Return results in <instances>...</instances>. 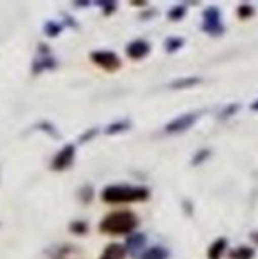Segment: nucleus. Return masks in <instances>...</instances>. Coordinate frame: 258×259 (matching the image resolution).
Returning <instances> with one entry per match:
<instances>
[{"instance_id": "nucleus-1", "label": "nucleus", "mask_w": 258, "mask_h": 259, "mask_svg": "<svg viewBox=\"0 0 258 259\" xmlns=\"http://www.w3.org/2000/svg\"><path fill=\"white\" fill-rule=\"evenodd\" d=\"M138 219L133 211L122 210V211H114L108 217H104L101 221V231L110 233V235H124L136 228Z\"/></svg>"}, {"instance_id": "nucleus-2", "label": "nucleus", "mask_w": 258, "mask_h": 259, "mask_svg": "<svg viewBox=\"0 0 258 259\" xmlns=\"http://www.w3.org/2000/svg\"><path fill=\"white\" fill-rule=\"evenodd\" d=\"M149 198V192L141 187H126V185H112L103 191V199L106 203H134Z\"/></svg>"}, {"instance_id": "nucleus-3", "label": "nucleus", "mask_w": 258, "mask_h": 259, "mask_svg": "<svg viewBox=\"0 0 258 259\" xmlns=\"http://www.w3.org/2000/svg\"><path fill=\"white\" fill-rule=\"evenodd\" d=\"M92 60L99 67L106 69V71H114V69H117L121 65V60L117 58V55L112 52H96L92 55Z\"/></svg>"}, {"instance_id": "nucleus-4", "label": "nucleus", "mask_w": 258, "mask_h": 259, "mask_svg": "<svg viewBox=\"0 0 258 259\" xmlns=\"http://www.w3.org/2000/svg\"><path fill=\"white\" fill-rule=\"evenodd\" d=\"M203 20H205V30L207 32H221V23H219V11L216 7H209L203 13Z\"/></svg>"}, {"instance_id": "nucleus-5", "label": "nucleus", "mask_w": 258, "mask_h": 259, "mask_svg": "<svg viewBox=\"0 0 258 259\" xmlns=\"http://www.w3.org/2000/svg\"><path fill=\"white\" fill-rule=\"evenodd\" d=\"M195 120H196V115H184V116H180V118L173 120L172 123H168L166 131H168V133H179V131H184L193 125Z\"/></svg>"}, {"instance_id": "nucleus-6", "label": "nucleus", "mask_w": 258, "mask_h": 259, "mask_svg": "<svg viewBox=\"0 0 258 259\" xmlns=\"http://www.w3.org/2000/svg\"><path fill=\"white\" fill-rule=\"evenodd\" d=\"M126 52H128V55L131 58H141V57H145L149 52V45L147 42H143V41H134V42H131V45L126 48Z\"/></svg>"}, {"instance_id": "nucleus-7", "label": "nucleus", "mask_w": 258, "mask_h": 259, "mask_svg": "<svg viewBox=\"0 0 258 259\" xmlns=\"http://www.w3.org/2000/svg\"><path fill=\"white\" fill-rule=\"evenodd\" d=\"M72 154H75V148L72 147H65L62 152H60L59 155H57L55 162H53V166L57 167V169H62V167L69 166L72 160Z\"/></svg>"}, {"instance_id": "nucleus-8", "label": "nucleus", "mask_w": 258, "mask_h": 259, "mask_svg": "<svg viewBox=\"0 0 258 259\" xmlns=\"http://www.w3.org/2000/svg\"><path fill=\"white\" fill-rule=\"evenodd\" d=\"M126 257V250L122 245H117V243H112L104 249L101 259H124Z\"/></svg>"}, {"instance_id": "nucleus-9", "label": "nucleus", "mask_w": 258, "mask_h": 259, "mask_svg": "<svg viewBox=\"0 0 258 259\" xmlns=\"http://www.w3.org/2000/svg\"><path fill=\"white\" fill-rule=\"evenodd\" d=\"M225 247H227V242L223 238H219L217 242L212 243V247L209 249V259H219L221 254H223Z\"/></svg>"}, {"instance_id": "nucleus-10", "label": "nucleus", "mask_w": 258, "mask_h": 259, "mask_svg": "<svg viewBox=\"0 0 258 259\" xmlns=\"http://www.w3.org/2000/svg\"><path fill=\"white\" fill-rule=\"evenodd\" d=\"M232 259H251L253 257V249H249V247H239V249H235L234 252L230 254Z\"/></svg>"}, {"instance_id": "nucleus-11", "label": "nucleus", "mask_w": 258, "mask_h": 259, "mask_svg": "<svg viewBox=\"0 0 258 259\" xmlns=\"http://www.w3.org/2000/svg\"><path fill=\"white\" fill-rule=\"evenodd\" d=\"M143 259H166V252L163 249H159V247H154V249H151L145 254Z\"/></svg>"}, {"instance_id": "nucleus-12", "label": "nucleus", "mask_w": 258, "mask_h": 259, "mask_svg": "<svg viewBox=\"0 0 258 259\" xmlns=\"http://www.w3.org/2000/svg\"><path fill=\"white\" fill-rule=\"evenodd\" d=\"M251 13H253V7L251 6H241V7H239V16H241V18L251 16Z\"/></svg>"}, {"instance_id": "nucleus-13", "label": "nucleus", "mask_w": 258, "mask_h": 259, "mask_svg": "<svg viewBox=\"0 0 258 259\" xmlns=\"http://www.w3.org/2000/svg\"><path fill=\"white\" fill-rule=\"evenodd\" d=\"M182 13H184V7H177V9L170 11V18H172V20H179V18L182 16Z\"/></svg>"}, {"instance_id": "nucleus-14", "label": "nucleus", "mask_w": 258, "mask_h": 259, "mask_svg": "<svg viewBox=\"0 0 258 259\" xmlns=\"http://www.w3.org/2000/svg\"><path fill=\"white\" fill-rule=\"evenodd\" d=\"M124 127H126V123H119V125H117V123H115V125H112L110 129L106 131V133H115V131H122V129H124Z\"/></svg>"}, {"instance_id": "nucleus-15", "label": "nucleus", "mask_w": 258, "mask_h": 259, "mask_svg": "<svg viewBox=\"0 0 258 259\" xmlns=\"http://www.w3.org/2000/svg\"><path fill=\"white\" fill-rule=\"evenodd\" d=\"M253 109H258V103H255V104H253Z\"/></svg>"}]
</instances>
